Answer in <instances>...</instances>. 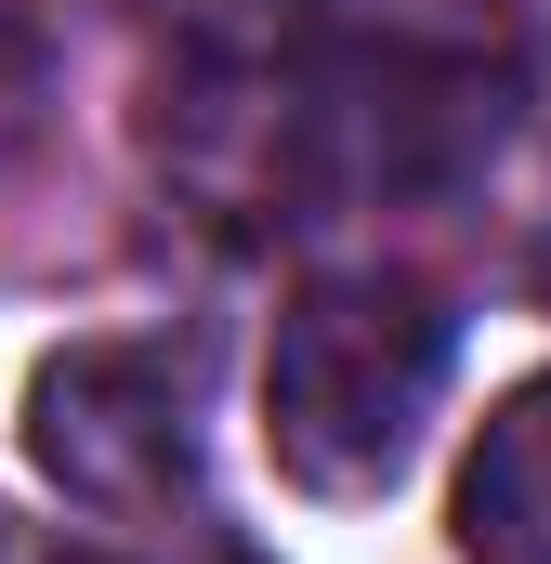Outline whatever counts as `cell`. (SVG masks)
I'll list each match as a JSON object with an SVG mask.
<instances>
[{"label":"cell","instance_id":"1","mask_svg":"<svg viewBox=\"0 0 551 564\" xmlns=\"http://www.w3.org/2000/svg\"><path fill=\"white\" fill-rule=\"evenodd\" d=\"M446 355H460V315L420 276H302L289 315L263 341V446L302 499H381L408 473L420 421L446 394Z\"/></svg>","mask_w":551,"mask_h":564},{"label":"cell","instance_id":"2","mask_svg":"<svg viewBox=\"0 0 551 564\" xmlns=\"http://www.w3.org/2000/svg\"><path fill=\"white\" fill-rule=\"evenodd\" d=\"M26 459L66 512L93 525H158L197 499V408L184 368L144 341H66L26 381Z\"/></svg>","mask_w":551,"mask_h":564},{"label":"cell","instance_id":"3","mask_svg":"<svg viewBox=\"0 0 551 564\" xmlns=\"http://www.w3.org/2000/svg\"><path fill=\"white\" fill-rule=\"evenodd\" d=\"M446 539H460V564H551V368L473 421L460 486H446Z\"/></svg>","mask_w":551,"mask_h":564},{"label":"cell","instance_id":"4","mask_svg":"<svg viewBox=\"0 0 551 564\" xmlns=\"http://www.w3.org/2000/svg\"><path fill=\"white\" fill-rule=\"evenodd\" d=\"M0 564H106L93 539H66V525H26L13 499H0Z\"/></svg>","mask_w":551,"mask_h":564}]
</instances>
